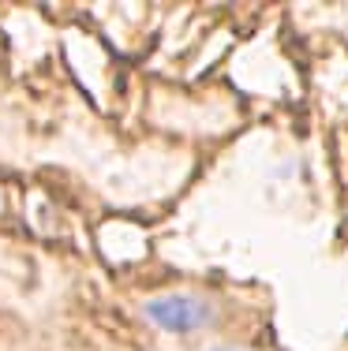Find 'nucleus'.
<instances>
[{
    "instance_id": "f257e3e1",
    "label": "nucleus",
    "mask_w": 348,
    "mask_h": 351,
    "mask_svg": "<svg viewBox=\"0 0 348 351\" xmlns=\"http://www.w3.org/2000/svg\"><path fill=\"white\" fill-rule=\"evenodd\" d=\"M146 317L165 332H198L213 322V311L195 295H161L146 303Z\"/></svg>"
}]
</instances>
